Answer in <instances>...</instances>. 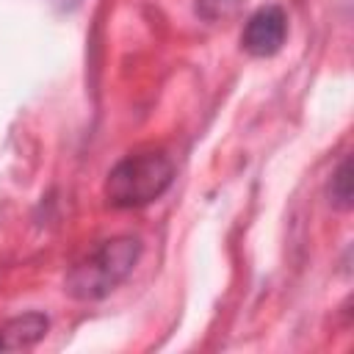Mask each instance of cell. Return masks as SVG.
<instances>
[{"mask_svg": "<svg viewBox=\"0 0 354 354\" xmlns=\"http://www.w3.org/2000/svg\"><path fill=\"white\" fill-rule=\"evenodd\" d=\"M174 180V163L163 152H138L122 158L105 177V199L111 207L130 210L155 202Z\"/></svg>", "mask_w": 354, "mask_h": 354, "instance_id": "obj_2", "label": "cell"}, {"mask_svg": "<svg viewBox=\"0 0 354 354\" xmlns=\"http://www.w3.org/2000/svg\"><path fill=\"white\" fill-rule=\"evenodd\" d=\"M55 6H61V8H72V6H77L80 0H53Z\"/></svg>", "mask_w": 354, "mask_h": 354, "instance_id": "obj_7", "label": "cell"}, {"mask_svg": "<svg viewBox=\"0 0 354 354\" xmlns=\"http://www.w3.org/2000/svg\"><path fill=\"white\" fill-rule=\"evenodd\" d=\"M285 36H288V17H285V11L279 6H263V8H257L246 19L243 33H241V44H243V50L249 55L268 58V55L282 50Z\"/></svg>", "mask_w": 354, "mask_h": 354, "instance_id": "obj_3", "label": "cell"}, {"mask_svg": "<svg viewBox=\"0 0 354 354\" xmlns=\"http://www.w3.org/2000/svg\"><path fill=\"white\" fill-rule=\"evenodd\" d=\"M329 202L337 210H348L351 207V158H343L337 163V169L332 171L329 180Z\"/></svg>", "mask_w": 354, "mask_h": 354, "instance_id": "obj_5", "label": "cell"}, {"mask_svg": "<svg viewBox=\"0 0 354 354\" xmlns=\"http://www.w3.org/2000/svg\"><path fill=\"white\" fill-rule=\"evenodd\" d=\"M138 257H141L138 238H133V235L108 238L91 254H86L66 271L64 290L77 301L105 299L133 274Z\"/></svg>", "mask_w": 354, "mask_h": 354, "instance_id": "obj_1", "label": "cell"}, {"mask_svg": "<svg viewBox=\"0 0 354 354\" xmlns=\"http://www.w3.org/2000/svg\"><path fill=\"white\" fill-rule=\"evenodd\" d=\"M47 329H50V321L44 313H22L17 318H8L0 326V351L30 348L47 335Z\"/></svg>", "mask_w": 354, "mask_h": 354, "instance_id": "obj_4", "label": "cell"}, {"mask_svg": "<svg viewBox=\"0 0 354 354\" xmlns=\"http://www.w3.org/2000/svg\"><path fill=\"white\" fill-rule=\"evenodd\" d=\"M235 6H238V0H199V3H196V11H199L205 19L213 22V19H221V17L232 14Z\"/></svg>", "mask_w": 354, "mask_h": 354, "instance_id": "obj_6", "label": "cell"}]
</instances>
